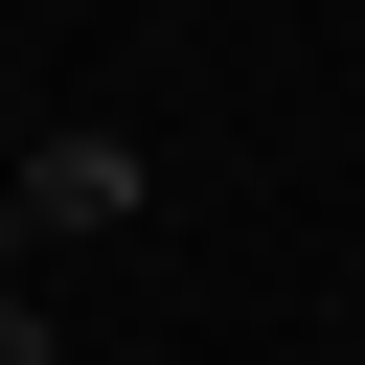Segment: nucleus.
<instances>
[{
	"label": "nucleus",
	"mask_w": 365,
	"mask_h": 365,
	"mask_svg": "<svg viewBox=\"0 0 365 365\" xmlns=\"http://www.w3.org/2000/svg\"><path fill=\"white\" fill-rule=\"evenodd\" d=\"M91 228H137V137L114 114H68V137L0 160V251H91Z\"/></svg>",
	"instance_id": "1"
},
{
	"label": "nucleus",
	"mask_w": 365,
	"mask_h": 365,
	"mask_svg": "<svg viewBox=\"0 0 365 365\" xmlns=\"http://www.w3.org/2000/svg\"><path fill=\"white\" fill-rule=\"evenodd\" d=\"M0 365H68V342H46V297H23V274H0Z\"/></svg>",
	"instance_id": "2"
}]
</instances>
